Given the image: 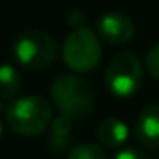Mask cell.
<instances>
[{
    "mask_svg": "<svg viewBox=\"0 0 159 159\" xmlns=\"http://www.w3.org/2000/svg\"><path fill=\"white\" fill-rule=\"evenodd\" d=\"M21 86H23V81H21L19 71L11 64H4L0 67V98L4 101L15 98Z\"/></svg>",
    "mask_w": 159,
    "mask_h": 159,
    "instance_id": "10",
    "label": "cell"
},
{
    "mask_svg": "<svg viewBox=\"0 0 159 159\" xmlns=\"http://www.w3.org/2000/svg\"><path fill=\"white\" fill-rule=\"evenodd\" d=\"M51 99L60 114L71 120H84L96 103L92 86L77 75H60L51 84Z\"/></svg>",
    "mask_w": 159,
    "mask_h": 159,
    "instance_id": "2",
    "label": "cell"
},
{
    "mask_svg": "<svg viewBox=\"0 0 159 159\" xmlns=\"http://www.w3.org/2000/svg\"><path fill=\"white\" fill-rule=\"evenodd\" d=\"M142 64L137 54L133 52H120L116 54L105 71V86L116 98H129L133 96L140 83H142Z\"/></svg>",
    "mask_w": 159,
    "mask_h": 159,
    "instance_id": "5",
    "label": "cell"
},
{
    "mask_svg": "<svg viewBox=\"0 0 159 159\" xmlns=\"http://www.w3.org/2000/svg\"><path fill=\"white\" fill-rule=\"evenodd\" d=\"M144 64H146L148 73H150L153 79H157V81H159V43H155V45L146 52Z\"/></svg>",
    "mask_w": 159,
    "mask_h": 159,
    "instance_id": "12",
    "label": "cell"
},
{
    "mask_svg": "<svg viewBox=\"0 0 159 159\" xmlns=\"http://www.w3.org/2000/svg\"><path fill=\"white\" fill-rule=\"evenodd\" d=\"M84 21H86V17L83 15V11H79V10H75V11H71L67 15V25H69L71 30L84 28Z\"/></svg>",
    "mask_w": 159,
    "mask_h": 159,
    "instance_id": "14",
    "label": "cell"
},
{
    "mask_svg": "<svg viewBox=\"0 0 159 159\" xmlns=\"http://www.w3.org/2000/svg\"><path fill=\"white\" fill-rule=\"evenodd\" d=\"M114 159H152V157L139 148H122L116 152Z\"/></svg>",
    "mask_w": 159,
    "mask_h": 159,
    "instance_id": "13",
    "label": "cell"
},
{
    "mask_svg": "<svg viewBox=\"0 0 159 159\" xmlns=\"http://www.w3.org/2000/svg\"><path fill=\"white\" fill-rule=\"evenodd\" d=\"M105 146L96 142H81L69 150L67 159H107Z\"/></svg>",
    "mask_w": 159,
    "mask_h": 159,
    "instance_id": "11",
    "label": "cell"
},
{
    "mask_svg": "<svg viewBox=\"0 0 159 159\" xmlns=\"http://www.w3.org/2000/svg\"><path fill=\"white\" fill-rule=\"evenodd\" d=\"M135 139L142 148H159V103L144 107L135 120Z\"/></svg>",
    "mask_w": 159,
    "mask_h": 159,
    "instance_id": "7",
    "label": "cell"
},
{
    "mask_svg": "<svg viewBox=\"0 0 159 159\" xmlns=\"http://www.w3.org/2000/svg\"><path fill=\"white\" fill-rule=\"evenodd\" d=\"M64 64L75 73H86L101 62V41L90 28H77L66 38L62 45Z\"/></svg>",
    "mask_w": 159,
    "mask_h": 159,
    "instance_id": "4",
    "label": "cell"
},
{
    "mask_svg": "<svg viewBox=\"0 0 159 159\" xmlns=\"http://www.w3.org/2000/svg\"><path fill=\"white\" fill-rule=\"evenodd\" d=\"M52 122V109L39 96H26L11 101L4 109V124L19 137H38Z\"/></svg>",
    "mask_w": 159,
    "mask_h": 159,
    "instance_id": "1",
    "label": "cell"
},
{
    "mask_svg": "<svg viewBox=\"0 0 159 159\" xmlns=\"http://www.w3.org/2000/svg\"><path fill=\"white\" fill-rule=\"evenodd\" d=\"M98 34L109 45H125L135 36V23L120 11H107L98 19Z\"/></svg>",
    "mask_w": 159,
    "mask_h": 159,
    "instance_id": "6",
    "label": "cell"
},
{
    "mask_svg": "<svg viewBox=\"0 0 159 159\" xmlns=\"http://www.w3.org/2000/svg\"><path fill=\"white\" fill-rule=\"evenodd\" d=\"M98 139L101 146L109 150H122L125 140L129 139V127L116 116H109L101 120L98 125Z\"/></svg>",
    "mask_w": 159,
    "mask_h": 159,
    "instance_id": "8",
    "label": "cell"
},
{
    "mask_svg": "<svg viewBox=\"0 0 159 159\" xmlns=\"http://www.w3.org/2000/svg\"><path fill=\"white\" fill-rule=\"evenodd\" d=\"M11 52H13V58L17 60V64H21L26 69L38 71V69L49 67L56 60L58 47L51 34L32 28V30L21 32L15 38Z\"/></svg>",
    "mask_w": 159,
    "mask_h": 159,
    "instance_id": "3",
    "label": "cell"
},
{
    "mask_svg": "<svg viewBox=\"0 0 159 159\" xmlns=\"http://www.w3.org/2000/svg\"><path fill=\"white\" fill-rule=\"evenodd\" d=\"M71 125L73 120L69 116L58 114L52 122H51V131H49V146L54 153H62L67 146H69V139H71Z\"/></svg>",
    "mask_w": 159,
    "mask_h": 159,
    "instance_id": "9",
    "label": "cell"
}]
</instances>
